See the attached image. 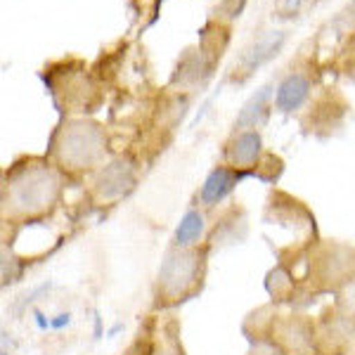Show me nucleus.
Returning <instances> with one entry per match:
<instances>
[{
	"mask_svg": "<svg viewBox=\"0 0 355 355\" xmlns=\"http://www.w3.org/2000/svg\"><path fill=\"white\" fill-rule=\"evenodd\" d=\"M209 244L199 246H171L164 254L154 279V308L168 311L180 303L194 299L204 289L206 266H209Z\"/></svg>",
	"mask_w": 355,
	"mask_h": 355,
	"instance_id": "obj_3",
	"label": "nucleus"
},
{
	"mask_svg": "<svg viewBox=\"0 0 355 355\" xmlns=\"http://www.w3.org/2000/svg\"><path fill=\"white\" fill-rule=\"evenodd\" d=\"M277 318V313L272 311V306H263L259 311H254L244 322V334H249V339L254 343H266L270 336L272 322Z\"/></svg>",
	"mask_w": 355,
	"mask_h": 355,
	"instance_id": "obj_15",
	"label": "nucleus"
},
{
	"mask_svg": "<svg viewBox=\"0 0 355 355\" xmlns=\"http://www.w3.org/2000/svg\"><path fill=\"white\" fill-rule=\"evenodd\" d=\"M334 26H339L341 31H351V26H355V0L348 3V8L339 12V17L334 19Z\"/></svg>",
	"mask_w": 355,
	"mask_h": 355,
	"instance_id": "obj_21",
	"label": "nucleus"
},
{
	"mask_svg": "<svg viewBox=\"0 0 355 355\" xmlns=\"http://www.w3.org/2000/svg\"><path fill=\"white\" fill-rule=\"evenodd\" d=\"M284 43H287V31H279V28H270V31H263L259 38H254L239 55L237 64H234V73L239 76V81L249 78L256 69L268 64L282 53Z\"/></svg>",
	"mask_w": 355,
	"mask_h": 355,
	"instance_id": "obj_8",
	"label": "nucleus"
},
{
	"mask_svg": "<svg viewBox=\"0 0 355 355\" xmlns=\"http://www.w3.org/2000/svg\"><path fill=\"white\" fill-rule=\"evenodd\" d=\"M105 154L107 133L90 119H64L53 130L48 145V159L67 178L95 173L100 166H105Z\"/></svg>",
	"mask_w": 355,
	"mask_h": 355,
	"instance_id": "obj_2",
	"label": "nucleus"
},
{
	"mask_svg": "<svg viewBox=\"0 0 355 355\" xmlns=\"http://www.w3.org/2000/svg\"><path fill=\"white\" fill-rule=\"evenodd\" d=\"M272 88L270 85H263L259 93H254L249 100L244 102L242 112L237 114L232 123V133L239 130H259L263 123L270 116V107H272Z\"/></svg>",
	"mask_w": 355,
	"mask_h": 355,
	"instance_id": "obj_12",
	"label": "nucleus"
},
{
	"mask_svg": "<svg viewBox=\"0 0 355 355\" xmlns=\"http://www.w3.org/2000/svg\"><path fill=\"white\" fill-rule=\"evenodd\" d=\"M137 185V164L133 157L121 154V157L110 159L105 166L93 173L90 182V199L97 206H114L121 199L128 197Z\"/></svg>",
	"mask_w": 355,
	"mask_h": 355,
	"instance_id": "obj_5",
	"label": "nucleus"
},
{
	"mask_svg": "<svg viewBox=\"0 0 355 355\" xmlns=\"http://www.w3.org/2000/svg\"><path fill=\"white\" fill-rule=\"evenodd\" d=\"M336 311H339L341 315H346L351 322H355V279H351V282L346 284L341 291H336Z\"/></svg>",
	"mask_w": 355,
	"mask_h": 355,
	"instance_id": "obj_18",
	"label": "nucleus"
},
{
	"mask_svg": "<svg viewBox=\"0 0 355 355\" xmlns=\"http://www.w3.org/2000/svg\"><path fill=\"white\" fill-rule=\"evenodd\" d=\"M268 343L282 355H320L318 353V322L311 315L291 313L277 315L272 322Z\"/></svg>",
	"mask_w": 355,
	"mask_h": 355,
	"instance_id": "obj_6",
	"label": "nucleus"
},
{
	"mask_svg": "<svg viewBox=\"0 0 355 355\" xmlns=\"http://www.w3.org/2000/svg\"><path fill=\"white\" fill-rule=\"evenodd\" d=\"M157 339L159 336H154L152 327L140 329V334L135 336L133 343H130L121 355H154L157 353Z\"/></svg>",
	"mask_w": 355,
	"mask_h": 355,
	"instance_id": "obj_17",
	"label": "nucleus"
},
{
	"mask_svg": "<svg viewBox=\"0 0 355 355\" xmlns=\"http://www.w3.org/2000/svg\"><path fill=\"white\" fill-rule=\"evenodd\" d=\"M225 166L239 171V173H256L263 159V137L259 130H239L232 133L223 150Z\"/></svg>",
	"mask_w": 355,
	"mask_h": 355,
	"instance_id": "obj_9",
	"label": "nucleus"
},
{
	"mask_svg": "<svg viewBox=\"0 0 355 355\" xmlns=\"http://www.w3.org/2000/svg\"><path fill=\"white\" fill-rule=\"evenodd\" d=\"M242 178L244 173L230 168V166H225V164L216 166V168L206 175L202 190H199V202H202L204 209H214V206H218L220 202H225V199L230 197Z\"/></svg>",
	"mask_w": 355,
	"mask_h": 355,
	"instance_id": "obj_11",
	"label": "nucleus"
},
{
	"mask_svg": "<svg viewBox=\"0 0 355 355\" xmlns=\"http://www.w3.org/2000/svg\"><path fill=\"white\" fill-rule=\"evenodd\" d=\"M244 3L246 0H223L218 12H220V17H227V19H237L244 10Z\"/></svg>",
	"mask_w": 355,
	"mask_h": 355,
	"instance_id": "obj_19",
	"label": "nucleus"
},
{
	"mask_svg": "<svg viewBox=\"0 0 355 355\" xmlns=\"http://www.w3.org/2000/svg\"><path fill=\"white\" fill-rule=\"evenodd\" d=\"M315 3H324V0H315Z\"/></svg>",
	"mask_w": 355,
	"mask_h": 355,
	"instance_id": "obj_22",
	"label": "nucleus"
},
{
	"mask_svg": "<svg viewBox=\"0 0 355 355\" xmlns=\"http://www.w3.org/2000/svg\"><path fill=\"white\" fill-rule=\"evenodd\" d=\"M318 322V353L320 355H348L355 343V322L336 311L327 308Z\"/></svg>",
	"mask_w": 355,
	"mask_h": 355,
	"instance_id": "obj_7",
	"label": "nucleus"
},
{
	"mask_svg": "<svg viewBox=\"0 0 355 355\" xmlns=\"http://www.w3.org/2000/svg\"><path fill=\"white\" fill-rule=\"evenodd\" d=\"M154 355H185L182 351V341H180V331H178V324L171 320L168 324L162 329L157 339V353Z\"/></svg>",
	"mask_w": 355,
	"mask_h": 355,
	"instance_id": "obj_16",
	"label": "nucleus"
},
{
	"mask_svg": "<svg viewBox=\"0 0 355 355\" xmlns=\"http://www.w3.org/2000/svg\"><path fill=\"white\" fill-rule=\"evenodd\" d=\"M311 90H313V81L308 73H303V71L287 73V76L279 81L277 88H275V97H272L275 110L282 114H294L311 100Z\"/></svg>",
	"mask_w": 355,
	"mask_h": 355,
	"instance_id": "obj_10",
	"label": "nucleus"
},
{
	"mask_svg": "<svg viewBox=\"0 0 355 355\" xmlns=\"http://www.w3.org/2000/svg\"><path fill=\"white\" fill-rule=\"evenodd\" d=\"M64 175L48 157L19 159L3 175V220L12 225L45 220L60 206Z\"/></svg>",
	"mask_w": 355,
	"mask_h": 355,
	"instance_id": "obj_1",
	"label": "nucleus"
},
{
	"mask_svg": "<svg viewBox=\"0 0 355 355\" xmlns=\"http://www.w3.org/2000/svg\"><path fill=\"white\" fill-rule=\"evenodd\" d=\"M306 5V0H277L279 17H299V12Z\"/></svg>",
	"mask_w": 355,
	"mask_h": 355,
	"instance_id": "obj_20",
	"label": "nucleus"
},
{
	"mask_svg": "<svg viewBox=\"0 0 355 355\" xmlns=\"http://www.w3.org/2000/svg\"><path fill=\"white\" fill-rule=\"evenodd\" d=\"M209 230V223H206V214L202 209H190L185 216H182L180 225L173 234V244L171 246H180V249H187V246H199L204 244V234Z\"/></svg>",
	"mask_w": 355,
	"mask_h": 355,
	"instance_id": "obj_13",
	"label": "nucleus"
},
{
	"mask_svg": "<svg viewBox=\"0 0 355 355\" xmlns=\"http://www.w3.org/2000/svg\"><path fill=\"white\" fill-rule=\"evenodd\" d=\"M268 294L272 296L275 303L294 301L296 296V277L287 266H277L275 270L268 275Z\"/></svg>",
	"mask_w": 355,
	"mask_h": 355,
	"instance_id": "obj_14",
	"label": "nucleus"
},
{
	"mask_svg": "<svg viewBox=\"0 0 355 355\" xmlns=\"http://www.w3.org/2000/svg\"><path fill=\"white\" fill-rule=\"evenodd\" d=\"M308 279L313 294H336L355 279V246L341 242H320L311 251Z\"/></svg>",
	"mask_w": 355,
	"mask_h": 355,
	"instance_id": "obj_4",
	"label": "nucleus"
}]
</instances>
